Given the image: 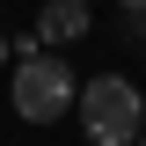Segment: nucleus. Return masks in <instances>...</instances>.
Masks as SVG:
<instances>
[{
    "mask_svg": "<svg viewBox=\"0 0 146 146\" xmlns=\"http://www.w3.org/2000/svg\"><path fill=\"white\" fill-rule=\"evenodd\" d=\"M73 117H80L88 146H139V131H146V102L124 73H95L73 102Z\"/></svg>",
    "mask_w": 146,
    "mask_h": 146,
    "instance_id": "obj_1",
    "label": "nucleus"
},
{
    "mask_svg": "<svg viewBox=\"0 0 146 146\" xmlns=\"http://www.w3.org/2000/svg\"><path fill=\"white\" fill-rule=\"evenodd\" d=\"M73 102H80V80H73V66L58 51L15 58V117H22V124H58Z\"/></svg>",
    "mask_w": 146,
    "mask_h": 146,
    "instance_id": "obj_2",
    "label": "nucleus"
},
{
    "mask_svg": "<svg viewBox=\"0 0 146 146\" xmlns=\"http://www.w3.org/2000/svg\"><path fill=\"white\" fill-rule=\"evenodd\" d=\"M88 0H44V7H36V36H44V44H73V36H88Z\"/></svg>",
    "mask_w": 146,
    "mask_h": 146,
    "instance_id": "obj_3",
    "label": "nucleus"
},
{
    "mask_svg": "<svg viewBox=\"0 0 146 146\" xmlns=\"http://www.w3.org/2000/svg\"><path fill=\"white\" fill-rule=\"evenodd\" d=\"M124 44H139V51H146V15H124Z\"/></svg>",
    "mask_w": 146,
    "mask_h": 146,
    "instance_id": "obj_4",
    "label": "nucleus"
},
{
    "mask_svg": "<svg viewBox=\"0 0 146 146\" xmlns=\"http://www.w3.org/2000/svg\"><path fill=\"white\" fill-rule=\"evenodd\" d=\"M117 7H124V15H146V0H117Z\"/></svg>",
    "mask_w": 146,
    "mask_h": 146,
    "instance_id": "obj_5",
    "label": "nucleus"
},
{
    "mask_svg": "<svg viewBox=\"0 0 146 146\" xmlns=\"http://www.w3.org/2000/svg\"><path fill=\"white\" fill-rule=\"evenodd\" d=\"M7 51H15V44H7V29H0V58H7Z\"/></svg>",
    "mask_w": 146,
    "mask_h": 146,
    "instance_id": "obj_6",
    "label": "nucleus"
},
{
    "mask_svg": "<svg viewBox=\"0 0 146 146\" xmlns=\"http://www.w3.org/2000/svg\"><path fill=\"white\" fill-rule=\"evenodd\" d=\"M139 146H146V131H139Z\"/></svg>",
    "mask_w": 146,
    "mask_h": 146,
    "instance_id": "obj_7",
    "label": "nucleus"
}]
</instances>
